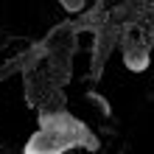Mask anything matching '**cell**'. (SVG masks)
<instances>
[{"mask_svg": "<svg viewBox=\"0 0 154 154\" xmlns=\"http://www.w3.org/2000/svg\"><path fill=\"white\" fill-rule=\"evenodd\" d=\"M151 62L149 45H143V39H126L123 42V65L132 70V73H143Z\"/></svg>", "mask_w": 154, "mask_h": 154, "instance_id": "2", "label": "cell"}, {"mask_svg": "<svg viewBox=\"0 0 154 154\" xmlns=\"http://www.w3.org/2000/svg\"><path fill=\"white\" fill-rule=\"evenodd\" d=\"M65 151L67 149L45 129H37L28 137V143H25V154H65Z\"/></svg>", "mask_w": 154, "mask_h": 154, "instance_id": "3", "label": "cell"}, {"mask_svg": "<svg viewBox=\"0 0 154 154\" xmlns=\"http://www.w3.org/2000/svg\"><path fill=\"white\" fill-rule=\"evenodd\" d=\"M39 129L51 132L65 149H73V146H79V143H84V146H90V149L95 146L93 134L87 132V126L81 121H76L73 115H67L65 109H59V112H39Z\"/></svg>", "mask_w": 154, "mask_h": 154, "instance_id": "1", "label": "cell"}, {"mask_svg": "<svg viewBox=\"0 0 154 154\" xmlns=\"http://www.w3.org/2000/svg\"><path fill=\"white\" fill-rule=\"evenodd\" d=\"M56 3L65 8V11H70V14H76V11H81V8L87 6V0H56Z\"/></svg>", "mask_w": 154, "mask_h": 154, "instance_id": "4", "label": "cell"}]
</instances>
